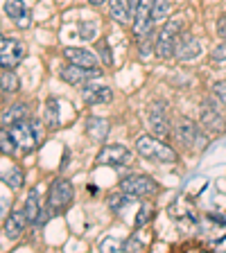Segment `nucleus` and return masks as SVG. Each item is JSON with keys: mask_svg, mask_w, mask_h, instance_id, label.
Segmentation results:
<instances>
[{"mask_svg": "<svg viewBox=\"0 0 226 253\" xmlns=\"http://www.w3.org/2000/svg\"><path fill=\"white\" fill-rule=\"evenodd\" d=\"M136 152L140 154L145 161H154V163H177V152L170 147L163 138L147 133L136 140Z\"/></svg>", "mask_w": 226, "mask_h": 253, "instance_id": "1", "label": "nucleus"}, {"mask_svg": "<svg viewBox=\"0 0 226 253\" xmlns=\"http://www.w3.org/2000/svg\"><path fill=\"white\" fill-rule=\"evenodd\" d=\"M174 136L183 147L192 149V152H204L208 147V136L204 133V129L188 118H179L174 122Z\"/></svg>", "mask_w": 226, "mask_h": 253, "instance_id": "2", "label": "nucleus"}, {"mask_svg": "<svg viewBox=\"0 0 226 253\" xmlns=\"http://www.w3.org/2000/svg\"><path fill=\"white\" fill-rule=\"evenodd\" d=\"M183 32V21L179 16L177 18H170L163 23V30L156 34V41H154V52L161 59H170L177 50V39Z\"/></svg>", "mask_w": 226, "mask_h": 253, "instance_id": "3", "label": "nucleus"}, {"mask_svg": "<svg viewBox=\"0 0 226 253\" xmlns=\"http://www.w3.org/2000/svg\"><path fill=\"white\" fill-rule=\"evenodd\" d=\"M75 190L68 179H54V183L47 190V208L52 212H63L73 204Z\"/></svg>", "mask_w": 226, "mask_h": 253, "instance_id": "4", "label": "nucleus"}, {"mask_svg": "<svg viewBox=\"0 0 226 253\" xmlns=\"http://www.w3.org/2000/svg\"><path fill=\"white\" fill-rule=\"evenodd\" d=\"M120 190L132 197H140V199L147 197L149 199V197H154L161 190V185L152 176H147V174H132V176H127V179L120 181Z\"/></svg>", "mask_w": 226, "mask_h": 253, "instance_id": "5", "label": "nucleus"}, {"mask_svg": "<svg viewBox=\"0 0 226 253\" xmlns=\"http://www.w3.org/2000/svg\"><path fill=\"white\" fill-rule=\"evenodd\" d=\"M25 57V47L18 39H9L0 34V68L14 70Z\"/></svg>", "mask_w": 226, "mask_h": 253, "instance_id": "6", "label": "nucleus"}, {"mask_svg": "<svg viewBox=\"0 0 226 253\" xmlns=\"http://www.w3.org/2000/svg\"><path fill=\"white\" fill-rule=\"evenodd\" d=\"M9 131L14 136L16 145L21 152H32V149L39 145V133H37V126L32 125L30 120H21V122H14L9 125Z\"/></svg>", "mask_w": 226, "mask_h": 253, "instance_id": "7", "label": "nucleus"}, {"mask_svg": "<svg viewBox=\"0 0 226 253\" xmlns=\"http://www.w3.org/2000/svg\"><path fill=\"white\" fill-rule=\"evenodd\" d=\"M132 149H127L125 145H104L97 154V165H111V168H125L132 163Z\"/></svg>", "mask_w": 226, "mask_h": 253, "instance_id": "8", "label": "nucleus"}, {"mask_svg": "<svg viewBox=\"0 0 226 253\" xmlns=\"http://www.w3.org/2000/svg\"><path fill=\"white\" fill-rule=\"evenodd\" d=\"M152 5H154V0H138V7H136V11H134V23H132L134 34H136L138 39L152 34V25H154Z\"/></svg>", "mask_w": 226, "mask_h": 253, "instance_id": "9", "label": "nucleus"}, {"mask_svg": "<svg viewBox=\"0 0 226 253\" xmlns=\"http://www.w3.org/2000/svg\"><path fill=\"white\" fill-rule=\"evenodd\" d=\"M100 77H102L100 68H84V66H77V63H68L61 70V79L68 82V84H86L90 79H100Z\"/></svg>", "mask_w": 226, "mask_h": 253, "instance_id": "10", "label": "nucleus"}, {"mask_svg": "<svg viewBox=\"0 0 226 253\" xmlns=\"http://www.w3.org/2000/svg\"><path fill=\"white\" fill-rule=\"evenodd\" d=\"M147 122H149V129H152L154 136H158V138L168 136L170 133V120H168V116H165V104L154 102V104L149 106Z\"/></svg>", "mask_w": 226, "mask_h": 253, "instance_id": "11", "label": "nucleus"}, {"mask_svg": "<svg viewBox=\"0 0 226 253\" xmlns=\"http://www.w3.org/2000/svg\"><path fill=\"white\" fill-rule=\"evenodd\" d=\"M174 54H177V59H181V61H192L195 57L201 54V43L197 41L195 37L181 32L179 39H177V50H174Z\"/></svg>", "mask_w": 226, "mask_h": 253, "instance_id": "12", "label": "nucleus"}, {"mask_svg": "<svg viewBox=\"0 0 226 253\" xmlns=\"http://www.w3.org/2000/svg\"><path fill=\"white\" fill-rule=\"evenodd\" d=\"M201 126L211 133H224L226 131L224 116H222L220 111H217V106H213L211 102H206L204 111H201Z\"/></svg>", "mask_w": 226, "mask_h": 253, "instance_id": "13", "label": "nucleus"}, {"mask_svg": "<svg viewBox=\"0 0 226 253\" xmlns=\"http://www.w3.org/2000/svg\"><path fill=\"white\" fill-rule=\"evenodd\" d=\"M27 224H30V219H27L25 211H11L5 219V235L9 240H18L25 233Z\"/></svg>", "mask_w": 226, "mask_h": 253, "instance_id": "14", "label": "nucleus"}, {"mask_svg": "<svg viewBox=\"0 0 226 253\" xmlns=\"http://www.w3.org/2000/svg\"><path fill=\"white\" fill-rule=\"evenodd\" d=\"M82 100L86 104H109L113 100L109 86H97V84H84L82 88Z\"/></svg>", "mask_w": 226, "mask_h": 253, "instance_id": "15", "label": "nucleus"}, {"mask_svg": "<svg viewBox=\"0 0 226 253\" xmlns=\"http://www.w3.org/2000/svg\"><path fill=\"white\" fill-rule=\"evenodd\" d=\"M63 57L68 63H77V66H84V68H97V54L90 52V50H84V47H66Z\"/></svg>", "mask_w": 226, "mask_h": 253, "instance_id": "16", "label": "nucleus"}, {"mask_svg": "<svg viewBox=\"0 0 226 253\" xmlns=\"http://www.w3.org/2000/svg\"><path fill=\"white\" fill-rule=\"evenodd\" d=\"M109 11L118 23H134V2L132 0H109Z\"/></svg>", "mask_w": 226, "mask_h": 253, "instance_id": "17", "label": "nucleus"}, {"mask_svg": "<svg viewBox=\"0 0 226 253\" xmlns=\"http://www.w3.org/2000/svg\"><path fill=\"white\" fill-rule=\"evenodd\" d=\"M5 14L9 16L11 21L18 23V27H30V11L25 9L23 0H7L5 2Z\"/></svg>", "mask_w": 226, "mask_h": 253, "instance_id": "18", "label": "nucleus"}, {"mask_svg": "<svg viewBox=\"0 0 226 253\" xmlns=\"http://www.w3.org/2000/svg\"><path fill=\"white\" fill-rule=\"evenodd\" d=\"M109 120H104V118H97V116H90L89 120H86V133H89L93 140L97 142H104L106 136H109Z\"/></svg>", "mask_w": 226, "mask_h": 253, "instance_id": "19", "label": "nucleus"}, {"mask_svg": "<svg viewBox=\"0 0 226 253\" xmlns=\"http://www.w3.org/2000/svg\"><path fill=\"white\" fill-rule=\"evenodd\" d=\"M23 211H25V215H27V219H30V224H41V215H43V211H41V199H39V192L37 190H30V195H27V199H25V206H23Z\"/></svg>", "mask_w": 226, "mask_h": 253, "instance_id": "20", "label": "nucleus"}, {"mask_svg": "<svg viewBox=\"0 0 226 253\" xmlns=\"http://www.w3.org/2000/svg\"><path fill=\"white\" fill-rule=\"evenodd\" d=\"M30 111H27V104H11L9 109L2 113V125L9 126L14 122H21V120H27Z\"/></svg>", "mask_w": 226, "mask_h": 253, "instance_id": "21", "label": "nucleus"}, {"mask_svg": "<svg viewBox=\"0 0 226 253\" xmlns=\"http://www.w3.org/2000/svg\"><path fill=\"white\" fill-rule=\"evenodd\" d=\"M18 152H21V149L16 145L9 126H0V154H5V156H16Z\"/></svg>", "mask_w": 226, "mask_h": 253, "instance_id": "22", "label": "nucleus"}, {"mask_svg": "<svg viewBox=\"0 0 226 253\" xmlns=\"http://www.w3.org/2000/svg\"><path fill=\"white\" fill-rule=\"evenodd\" d=\"M0 88L5 90V93H16V90L21 88L18 75H16L14 70H5V73L0 75Z\"/></svg>", "mask_w": 226, "mask_h": 253, "instance_id": "23", "label": "nucleus"}, {"mask_svg": "<svg viewBox=\"0 0 226 253\" xmlns=\"http://www.w3.org/2000/svg\"><path fill=\"white\" fill-rule=\"evenodd\" d=\"M0 179L5 181L7 185H9V188H21L23 185V179H25V174H23V169L21 168H9L7 169V172H2L0 174Z\"/></svg>", "mask_w": 226, "mask_h": 253, "instance_id": "24", "label": "nucleus"}, {"mask_svg": "<svg viewBox=\"0 0 226 253\" xmlns=\"http://www.w3.org/2000/svg\"><path fill=\"white\" fill-rule=\"evenodd\" d=\"M168 11H170L168 0H154V5H152V18H154V25H161V23L168 21Z\"/></svg>", "mask_w": 226, "mask_h": 253, "instance_id": "25", "label": "nucleus"}, {"mask_svg": "<svg viewBox=\"0 0 226 253\" xmlns=\"http://www.w3.org/2000/svg\"><path fill=\"white\" fill-rule=\"evenodd\" d=\"M45 125L47 126L59 125V104H57V100H47V104H45Z\"/></svg>", "mask_w": 226, "mask_h": 253, "instance_id": "26", "label": "nucleus"}, {"mask_svg": "<svg viewBox=\"0 0 226 253\" xmlns=\"http://www.w3.org/2000/svg\"><path fill=\"white\" fill-rule=\"evenodd\" d=\"M97 57L102 59L104 66H113V57H111V47L106 45V41H100L97 43Z\"/></svg>", "mask_w": 226, "mask_h": 253, "instance_id": "27", "label": "nucleus"}, {"mask_svg": "<svg viewBox=\"0 0 226 253\" xmlns=\"http://www.w3.org/2000/svg\"><path fill=\"white\" fill-rule=\"evenodd\" d=\"M152 212H154V208H152V204H145L138 211V217H136V226H142V224H147L149 219H152Z\"/></svg>", "mask_w": 226, "mask_h": 253, "instance_id": "28", "label": "nucleus"}, {"mask_svg": "<svg viewBox=\"0 0 226 253\" xmlns=\"http://www.w3.org/2000/svg\"><path fill=\"white\" fill-rule=\"evenodd\" d=\"M129 201H132V195H111L109 197V206L111 208H113V211H120V206L122 204H129Z\"/></svg>", "mask_w": 226, "mask_h": 253, "instance_id": "29", "label": "nucleus"}, {"mask_svg": "<svg viewBox=\"0 0 226 253\" xmlns=\"http://www.w3.org/2000/svg\"><path fill=\"white\" fill-rule=\"evenodd\" d=\"M211 59H213V61H226V39H222L220 45L213 47Z\"/></svg>", "mask_w": 226, "mask_h": 253, "instance_id": "30", "label": "nucleus"}, {"mask_svg": "<svg viewBox=\"0 0 226 253\" xmlns=\"http://www.w3.org/2000/svg\"><path fill=\"white\" fill-rule=\"evenodd\" d=\"M213 93H215L217 100L226 106V79H222V82H217V84L213 86Z\"/></svg>", "mask_w": 226, "mask_h": 253, "instance_id": "31", "label": "nucleus"}, {"mask_svg": "<svg viewBox=\"0 0 226 253\" xmlns=\"http://www.w3.org/2000/svg\"><path fill=\"white\" fill-rule=\"evenodd\" d=\"M102 249H113V251H122V249H125V244L116 242V240H104V242H102Z\"/></svg>", "mask_w": 226, "mask_h": 253, "instance_id": "32", "label": "nucleus"}, {"mask_svg": "<svg viewBox=\"0 0 226 253\" xmlns=\"http://www.w3.org/2000/svg\"><path fill=\"white\" fill-rule=\"evenodd\" d=\"M217 34H220L222 39H226V14L220 16V21H217Z\"/></svg>", "mask_w": 226, "mask_h": 253, "instance_id": "33", "label": "nucleus"}, {"mask_svg": "<svg viewBox=\"0 0 226 253\" xmlns=\"http://www.w3.org/2000/svg\"><path fill=\"white\" fill-rule=\"evenodd\" d=\"M125 249H136V251H142L145 247H142V244H138V242H127Z\"/></svg>", "mask_w": 226, "mask_h": 253, "instance_id": "34", "label": "nucleus"}, {"mask_svg": "<svg viewBox=\"0 0 226 253\" xmlns=\"http://www.w3.org/2000/svg\"><path fill=\"white\" fill-rule=\"evenodd\" d=\"M86 2H90V5H102L104 0H86Z\"/></svg>", "mask_w": 226, "mask_h": 253, "instance_id": "35", "label": "nucleus"}]
</instances>
